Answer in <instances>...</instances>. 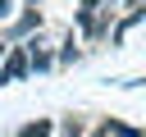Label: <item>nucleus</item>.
<instances>
[{"label": "nucleus", "mask_w": 146, "mask_h": 137, "mask_svg": "<svg viewBox=\"0 0 146 137\" xmlns=\"http://www.w3.org/2000/svg\"><path fill=\"white\" fill-rule=\"evenodd\" d=\"M27 68H32L27 46H9V50H5V59H0V87H5V82H18Z\"/></svg>", "instance_id": "1"}, {"label": "nucleus", "mask_w": 146, "mask_h": 137, "mask_svg": "<svg viewBox=\"0 0 146 137\" xmlns=\"http://www.w3.org/2000/svg\"><path fill=\"white\" fill-rule=\"evenodd\" d=\"M55 128H50V119H32V123H23L18 128V137H50Z\"/></svg>", "instance_id": "5"}, {"label": "nucleus", "mask_w": 146, "mask_h": 137, "mask_svg": "<svg viewBox=\"0 0 146 137\" xmlns=\"http://www.w3.org/2000/svg\"><path fill=\"white\" fill-rule=\"evenodd\" d=\"M96 137H141V128H128V123H100Z\"/></svg>", "instance_id": "4"}, {"label": "nucleus", "mask_w": 146, "mask_h": 137, "mask_svg": "<svg viewBox=\"0 0 146 137\" xmlns=\"http://www.w3.org/2000/svg\"><path fill=\"white\" fill-rule=\"evenodd\" d=\"M32 27H41V14H36V9H27V14L9 27V37H23V32H32Z\"/></svg>", "instance_id": "2"}, {"label": "nucleus", "mask_w": 146, "mask_h": 137, "mask_svg": "<svg viewBox=\"0 0 146 137\" xmlns=\"http://www.w3.org/2000/svg\"><path fill=\"white\" fill-rule=\"evenodd\" d=\"M27 5H36V0H27Z\"/></svg>", "instance_id": "10"}, {"label": "nucleus", "mask_w": 146, "mask_h": 137, "mask_svg": "<svg viewBox=\"0 0 146 137\" xmlns=\"http://www.w3.org/2000/svg\"><path fill=\"white\" fill-rule=\"evenodd\" d=\"M9 9H14V0H0V18H9Z\"/></svg>", "instance_id": "7"}, {"label": "nucleus", "mask_w": 146, "mask_h": 137, "mask_svg": "<svg viewBox=\"0 0 146 137\" xmlns=\"http://www.w3.org/2000/svg\"><path fill=\"white\" fill-rule=\"evenodd\" d=\"M128 5H146V0H128Z\"/></svg>", "instance_id": "9"}, {"label": "nucleus", "mask_w": 146, "mask_h": 137, "mask_svg": "<svg viewBox=\"0 0 146 137\" xmlns=\"http://www.w3.org/2000/svg\"><path fill=\"white\" fill-rule=\"evenodd\" d=\"M5 50H9V46H5V41H0V59H5Z\"/></svg>", "instance_id": "8"}, {"label": "nucleus", "mask_w": 146, "mask_h": 137, "mask_svg": "<svg viewBox=\"0 0 146 137\" xmlns=\"http://www.w3.org/2000/svg\"><path fill=\"white\" fill-rule=\"evenodd\" d=\"M64 137H82V123H78V119H68V123H64Z\"/></svg>", "instance_id": "6"}, {"label": "nucleus", "mask_w": 146, "mask_h": 137, "mask_svg": "<svg viewBox=\"0 0 146 137\" xmlns=\"http://www.w3.org/2000/svg\"><path fill=\"white\" fill-rule=\"evenodd\" d=\"M27 59H32V68H50L55 64L50 50H41V41H27Z\"/></svg>", "instance_id": "3"}]
</instances>
